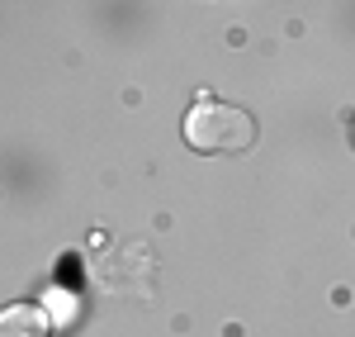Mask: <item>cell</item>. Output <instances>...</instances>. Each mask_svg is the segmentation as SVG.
Returning a JSON list of instances; mask_svg holds the SVG:
<instances>
[{
    "instance_id": "obj_2",
    "label": "cell",
    "mask_w": 355,
    "mask_h": 337,
    "mask_svg": "<svg viewBox=\"0 0 355 337\" xmlns=\"http://www.w3.org/2000/svg\"><path fill=\"white\" fill-rule=\"evenodd\" d=\"M0 337H48V313L33 304H15L0 318Z\"/></svg>"
},
{
    "instance_id": "obj_1",
    "label": "cell",
    "mask_w": 355,
    "mask_h": 337,
    "mask_svg": "<svg viewBox=\"0 0 355 337\" xmlns=\"http://www.w3.org/2000/svg\"><path fill=\"white\" fill-rule=\"evenodd\" d=\"M185 142L194 152H246L256 142V119L242 105H223V100H199L185 114Z\"/></svg>"
}]
</instances>
